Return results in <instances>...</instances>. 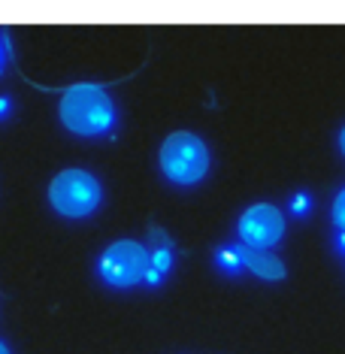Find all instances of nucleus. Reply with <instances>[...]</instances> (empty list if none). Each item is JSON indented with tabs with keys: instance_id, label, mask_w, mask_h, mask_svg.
I'll return each instance as SVG.
<instances>
[{
	"instance_id": "1a4fd4ad",
	"label": "nucleus",
	"mask_w": 345,
	"mask_h": 354,
	"mask_svg": "<svg viewBox=\"0 0 345 354\" xmlns=\"http://www.w3.org/2000/svg\"><path fill=\"white\" fill-rule=\"evenodd\" d=\"M309 212H312V197L306 194V191L294 194V197H291V215H297V218H306Z\"/></svg>"
},
{
	"instance_id": "7ed1b4c3",
	"label": "nucleus",
	"mask_w": 345,
	"mask_h": 354,
	"mask_svg": "<svg viewBox=\"0 0 345 354\" xmlns=\"http://www.w3.org/2000/svg\"><path fill=\"white\" fill-rule=\"evenodd\" d=\"M100 200H103V188L97 176L79 170V167L61 170L49 185V203L64 218H88L100 206Z\"/></svg>"
},
{
	"instance_id": "39448f33",
	"label": "nucleus",
	"mask_w": 345,
	"mask_h": 354,
	"mask_svg": "<svg viewBox=\"0 0 345 354\" xmlns=\"http://www.w3.org/2000/svg\"><path fill=\"white\" fill-rule=\"evenodd\" d=\"M236 233H239V245L270 252V248H276L285 236V215L270 203H254L239 215Z\"/></svg>"
},
{
	"instance_id": "f8f14e48",
	"label": "nucleus",
	"mask_w": 345,
	"mask_h": 354,
	"mask_svg": "<svg viewBox=\"0 0 345 354\" xmlns=\"http://www.w3.org/2000/svg\"><path fill=\"white\" fill-rule=\"evenodd\" d=\"M10 115V97H0V122Z\"/></svg>"
},
{
	"instance_id": "20e7f679",
	"label": "nucleus",
	"mask_w": 345,
	"mask_h": 354,
	"mask_svg": "<svg viewBox=\"0 0 345 354\" xmlns=\"http://www.w3.org/2000/svg\"><path fill=\"white\" fill-rule=\"evenodd\" d=\"M151 252L136 239H118L97 261V272L109 288H133L146 281Z\"/></svg>"
},
{
	"instance_id": "423d86ee",
	"label": "nucleus",
	"mask_w": 345,
	"mask_h": 354,
	"mask_svg": "<svg viewBox=\"0 0 345 354\" xmlns=\"http://www.w3.org/2000/svg\"><path fill=\"white\" fill-rule=\"evenodd\" d=\"M239 252H243V263L252 276H258L263 281H282L288 276L285 263L272 252H258V248H245V245H239Z\"/></svg>"
},
{
	"instance_id": "4468645a",
	"label": "nucleus",
	"mask_w": 345,
	"mask_h": 354,
	"mask_svg": "<svg viewBox=\"0 0 345 354\" xmlns=\"http://www.w3.org/2000/svg\"><path fill=\"white\" fill-rule=\"evenodd\" d=\"M339 151H342V155H345V127H342V131H339Z\"/></svg>"
},
{
	"instance_id": "ddd939ff",
	"label": "nucleus",
	"mask_w": 345,
	"mask_h": 354,
	"mask_svg": "<svg viewBox=\"0 0 345 354\" xmlns=\"http://www.w3.org/2000/svg\"><path fill=\"white\" fill-rule=\"evenodd\" d=\"M3 64H6V46H3V37H0V76H3Z\"/></svg>"
},
{
	"instance_id": "9d476101",
	"label": "nucleus",
	"mask_w": 345,
	"mask_h": 354,
	"mask_svg": "<svg viewBox=\"0 0 345 354\" xmlns=\"http://www.w3.org/2000/svg\"><path fill=\"white\" fill-rule=\"evenodd\" d=\"M330 215H333V227L345 233V188L339 191V194H336V200H333V209H330Z\"/></svg>"
},
{
	"instance_id": "9b49d317",
	"label": "nucleus",
	"mask_w": 345,
	"mask_h": 354,
	"mask_svg": "<svg viewBox=\"0 0 345 354\" xmlns=\"http://www.w3.org/2000/svg\"><path fill=\"white\" fill-rule=\"evenodd\" d=\"M333 245H336V252H339L345 257V233L342 230H336V239H333Z\"/></svg>"
},
{
	"instance_id": "6e6552de",
	"label": "nucleus",
	"mask_w": 345,
	"mask_h": 354,
	"mask_svg": "<svg viewBox=\"0 0 345 354\" xmlns=\"http://www.w3.org/2000/svg\"><path fill=\"white\" fill-rule=\"evenodd\" d=\"M149 267L158 272V276H167V272L173 270V248L170 245H158L155 252H151V261Z\"/></svg>"
},
{
	"instance_id": "f257e3e1",
	"label": "nucleus",
	"mask_w": 345,
	"mask_h": 354,
	"mask_svg": "<svg viewBox=\"0 0 345 354\" xmlns=\"http://www.w3.org/2000/svg\"><path fill=\"white\" fill-rule=\"evenodd\" d=\"M61 124L76 136H103L115 124V103L100 85H73L61 97Z\"/></svg>"
},
{
	"instance_id": "2eb2a0df",
	"label": "nucleus",
	"mask_w": 345,
	"mask_h": 354,
	"mask_svg": "<svg viewBox=\"0 0 345 354\" xmlns=\"http://www.w3.org/2000/svg\"><path fill=\"white\" fill-rule=\"evenodd\" d=\"M0 354H10V348H6V342L0 339Z\"/></svg>"
},
{
	"instance_id": "0eeeda50",
	"label": "nucleus",
	"mask_w": 345,
	"mask_h": 354,
	"mask_svg": "<svg viewBox=\"0 0 345 354\" xmlns=\"http://www.w3.org/2000/svg\"><path fill=\"white\" fill-rule=\"evenodd\" d=\"M215 267H218L224 276H239V272H245V263H243V252H239V243L236 245H224L215 252Z\"/></svg>"
},
{
	"instance_id": "f03ea898",
	"label": "nucleus",
	"mask_w": 345,
	"mask_h": 354,
	"mask_svg": "<svg viewBox=\"0 0 345 354\" xmlns=\"http://www.w3.org/2000/svg\"><path fill=\"white\" fill-rule=\"evenodd\" d=\"M160 173L173 185L191 188V185L203 182L209 173V149L197 133L176 131L160 146Z\"/></svg>"
}]
</instances>
